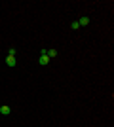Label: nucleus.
<instances>
[{
  "label": "nucleus",
  "instance_id": "obj_2",
  "mask_svg": "<svg viewBox=\"0 0 114 127\" xmlns=\"http://www.w3.org/2000/svg\"><path fill=\"white\" fill-rule=\"evenodd\" d=\"M78 25H80V27H86V25H89V17H86V15H84V17H80Z\"/></svg>",
  "mask_w": 114,
  "mask_h": 127
},
{
  "label": "nucleus",
  "instance_id": "obj_4",
  "mask_svg": "<svg viewBox=\"0 0 114 127\" xmlns=\"http://www.w3.org/2000/svg\"><path fill=\"white\" fill-rule=\"evenodd\" d=\"M6 63L10 64V66H15V64H17V61H15V57H10V55H8V59H6Z\"/></svg>",
  "mask_w": 114,
  "mask_h": 127
},
{
  "label": "nucleus",
  "instance_id": "obj_3",
  "mask_svg": "<svg viewBox=\"0 0 114 127\" xmlns=\"http://www.w3.org/2000/svg\"><path fill=\"white\" fill-rule=\"evenodd\" d=\"M10 112H11V108H10V106H0V114H4V116H8V114H10Z\"/></svg>",
  "mask_w": 114,
  "mask_h": 127
},
{
  "label": "nucleus",
  "instance_id": "obj_6",
  "mask_svg": "<svg viewBox=\"0 0 114 127\" xmlns=\"http://www.w3.org/2000/svg\"><path fill=\"white\" fill-rule=\"evenodd\" d=\"M15 53H17V49H15V48H10V51H8V55H10V57H15Z\"/></svg>",
  "mask_w": 114,
  "mask_h": 127
},
{
  "label": "nucleus",
  "instance_id": "obj_7",
  "mask_svg": "<svg viewBox=\"0 0 114 127\" xmlns=\"http://www.w3.org/2000/svg\"><path fill=\"white\" fill-rule=\"evenodd\" d=\"M71 29H74V31H76V29H80V25H78V21H72V23H71Z\"/></svg>",
  "mask_w": 114,
  "mask_h": 127
},
{
  "label": "nucleus",
  "instance_id": "obj_5",
  "mask_svg": "<svg viewBox=\"0 0 114 127\" xmlns=\"http://www.w3.org/2000/svg\"><path fill=\"white\" fill-rule=\"evenodd\" d=\"M46 55H48L49 59L55 57V55H57V49H46Z\"/></svg>",
  "mask_w": 114,
  "mask_h": 127
},
{
  "label": "nucleus",
  "instance_id": "obj_1",
  "mask_svg": "<svg viewBox=\"0 0 114 127\" xmlns=\"http://www.w3.org/2000/svg\"><path fill=\"white\" fill-rule=\"evenodd\" d=\"M38 63L46 66V64H49V57L46 55V53H40V57H38Z\"/></svg>",
  "mask_w": 114,
  "mask_h": 127
}]
</instances>
